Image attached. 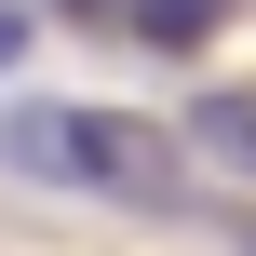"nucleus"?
Here are the masks:
<instances>
[{"label":"nucleus","mask_w":256,"mask_h":256,"mask_svg":"<svg viewBox=\"0 0 256 256\" xmlns=\"http://www.w3.org/2000/svg\"><path fill=\"white\" fill-rule=\"evenodd\" d=\"M243 243H256V230H243Z\"/></svg>","instance_id":"3"},{"label":"nucleus","mask_w":256,"mask_h":256,"mask_svg":"<svg viewBox=\"0 0 256 256\" xmlns=\"http://www.w3.org/2000/svg\"><path fill=\"white\" fill-rule=\"evenodd\" d=\"M202 148L216 162H256V94H202Z\"/></svg>","instance_id":"2"},{"label":"nucleus","mask_w":256,"mask_h":256,"mask_svg":"<svg viewBox=\"0 0 256 256\" xmlns=\"http://www.w3.org/2000/svg\"><path fill=\"white\" fill-rule=\"evenodd\" d=\"M0 162H14V176H40V189H81V202L189 216V148H176L162 122H122V108L14 94V108H0Z\"/></svg>","instance_id":"1"}]
</instances>
